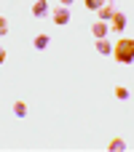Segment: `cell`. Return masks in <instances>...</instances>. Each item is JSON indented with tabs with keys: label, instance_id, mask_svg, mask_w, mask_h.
Wrapping results in <instances>:
<instances>
[{
	"label": "cell",
	"instance_id": "8fae6325",
	"mask_svg": "<svg viewBox=\"0 0 134 152\" xmlns=\"http://www.w3.org/2000/svg\"><path fill=\"white\" fill-rule=\"evenodd\" d=\"M83 3H86V8H89V11H99V8L105 5V0H83Z\"/></svg>",
	"mask_w": 134,
	"mask_h": 152
},
{
	"label": "cell",
	"instance_id": "9c48e42d",
	"mask_svg": "<svg viewBox=\"0 0 134 152\" xmlns=\"http://www.w3.org/2000/svg\"><path fill=\"white\" fill-rule=\"evenodd\" d=\"M107 150H113V152H124V150H126V142H124V139H113V142L107 144Z\"/></svg>",
	"mask_w": 134,
	"mask_h": 152
},
{
	"label": "cell",
	"instance_id": "30bf717a",
	"mask_svg": "<svg viewBox=\"0 0 134 152\" xmlns=\"http://www.w3.org/2000/svg\"><path fill=\"white\" fill-rule=\"evenodd\" d=\"M13 115H16V118H24V115H27V104H24V102H13Z\"/></svg>",
	"mask_w": 134,
	"mask_h": 152
},
{
	"label": "cell",
	"instance_id": "9a60e30c",
	"mask_svg": "<svg viewBox=\"0 0 134 152\" xmlns=\"http://www.w3.org/2000/svg\"><path fill=\"white\" fill-rule=\"evenodd\" d=\"M59 3H62V5H67V8H70V3H73V0H59Z\"/></svg>",
	"mask_w": 134,
	"mask_h": 152
},
{
	"label": "cell",
	"instance_id": "3957f363",
	"mask_svg": "<svg viewBox=\"0 0 134 152\" xmlns=\"http://www.w3.org/2000/svg\"><path fill=\"white\" fill-rule=\"evenodd\" d=\"M124 27H126V13L115 11L113 19H110V29H113V32H124Z\"/></svg>",
	"mask_w": 134,
	"mask_h": 152
},
{
	"label": "cell",
	"instance_id": "277c9868",
	"mask_svg": "<svg viewBox=\"0 0 134 152\" xmlns=\"http://www.w3.org/2000/svg\"><path fill=\"white\" fill-rule=\"evenodd\" d=\"M107 32H110V24L107 21H94V27H91V35L97 37V40H102V37H107Z\"/></svg>",
	"mask_w": 134,
	"mask_h": 152
},
{
	"label": "cell",
	"instance_id": "7a4b0ae2",
	"mask_svg": "<svg viewBox=\"0 0 134 152\" xmlns=\"http://www.w3.org/2000/svg\"><path fill=\"white\" fill-rule=\"evenodd\" d=\"M51 16H54V21H56L59 27L70 24V8H67V5H59V8H56V11L51 13Z\"/></svg>",
	"mask_w": 134,
	"mask_h": 152
},
{
	"label": "cell",
	"instance_id": "5b68a950",
	"mask_svg": "<svg viewBox=\"0 0 134 152\" xmlns=\"http://www.w3.org/2000/svg\"><path fill=\"white\" fill-rule=\"evenodd\" d=\"M97 13H99V19H102V21H110V19H113V13H115V5H113V3H105Z\"/></svg>",
	"mask_w": 134,
	"mask_h": 152
},
{
	"label": "cell",
	"instance_id": "5bb4252c",
	"mask_svg": "<svg viewBox=\"0 0 134 152\" xmlns=\"http://www.w3.org/2000/svg\"><path fill=\"white\" fill-rule=\"evenodd\" d=\"M3 61H5V51L0 48V64H3Z\"/></svg>",
	"mask_w": 134,
	"mask_h": 152
},
{
	"label": "cell",
	"instance_id": "8992f818",
	"mask_svg": "<svg viewBox=\"0 0 134 152\" xmlns=\"http://www.w3.org/2000/svg\"><path fill=\"white\" fill-rule=\"evenodd\" d=\"M46 13H48V3H46V0H38V3L32 5V16H38V19H43Z\"/></svg>",
	"mask_w": 134,
	"mask_h": 152
},
{
	"label": "cell",
	"instance_id": "7c38bea8",
	"mask_svg": "<svg viewBox=\"0 0 134 152\" xmlns=\"http://www.w3.org/2000/svg\"><path fill=\"white\" fill-rule=\"evenodd\" d=\"M115 99H121V102H129V91H126L124 86H118V88H115Z\"/></svg>",
	"mask_w": 134,
	"mask_h": 152
},
{
	"label": "cell",
	"instance_id": "ba28073f",
	"mask_svg": "<svg viewBox=\"0 0 134 152\" xmlns=\"http://www.w3.org/2000/svg\"><path fill=\"white\" fill-rule=\"evenodd\" d=\"M97 51H99L102 56H107V53L113 51V45H110V40H107V37H102V40H97Z\"/></svg>",
	"mask_w": 134,
	"mask_h": 152
},
{
	"label": "cell",
	"instance_id": "52a82bcc",
	"mask_svg": "<svg viewBox=\"0 0 134 152\" xmlns=\"http://www.w3.org/2000/svg\"><path fill=\"white\" fill-rule=\"evenodd\" d=\"M48 43H51V37H48V35H35V48H38V51H46V48H48Z\"/></svg>",
	"mask_w": 134,
	"mask_h": 152
},
{
	"label": "cell",
	"instance_id": "6da1fadb",
	"mask_svg": "<svg viewBox=\"0 0 134 152\" xmlns=\"http://www.w3.org/2000/svg\"><path fill=\"white\" fill-rule=\"evenodd\" d=\"M113 59L121 61V64H132L134 61V40L132 37H121L113 45Z\"/></svg>",
	"mask_w": 134,
	"mask_h": 152
},
{
	"label": "cell",
	"instance_id": "4fadbf2b",
	"mask_svg": "<svg viewBox=\"0 0 134 152\" xmlns=\"http://www.w3.org/2000/svg\"><path fill=\"white\" fill-rule=\"evenodd\" d=\"M8 32V21H5V16H0V35H5Z\"/></svg>",
	"mask_w": 134,
	"mask_h": 152
}]
</instances>
